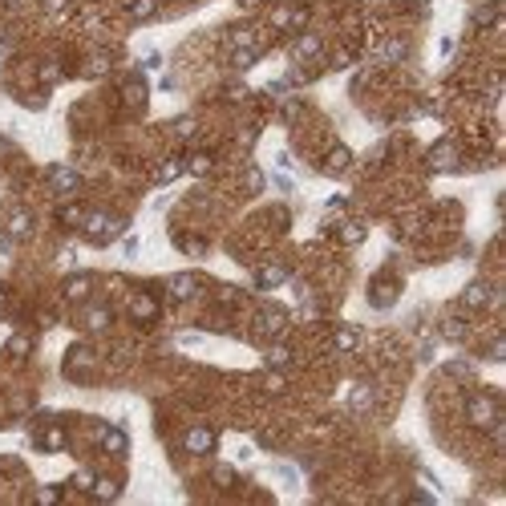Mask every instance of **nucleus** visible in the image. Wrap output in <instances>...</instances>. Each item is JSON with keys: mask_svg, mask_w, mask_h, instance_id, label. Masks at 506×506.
Wrapping results in <instances>:
<instances>
[{"mask_svg": "<svg viewBox=\"0 0 506 506\" xmlns=\"http://www.w3.org/2000/svg\"><path fill=\"white\" fill-rule=\"evenodd\" d=\"M81 219H86V207H73V203H65L61 211H57V223L69 231H81Z\"/></svg>", "mask_w": 506, "mask_h": 506, "instance_id": "nucleus-12", "label": "nucleus"}, {"mask_svg": "<svg viewBox=\"0 0 506 506\" xmlns=\"http://www.w3.org/2000/svg\"><path fill=\"white\" fill-rule=\"evenodd\" d=\"M130 316L138 324H154L158 320V300H154L150 292H134V296H130Z\"/></svg>", "mask_w": 506, "mask_h": 506, "instance_id": "nucleus-4", "label": "nucleus"}, {"mask_svg": "<svg viewBox=\"0 0 506 506\" xmlns=\"http://www.w3.org/2000/svg\"><path fill=\"white\" fill-rule=\"evenodd\" d=\"M470 421L482 425V429H490V425L498 421V405H494L490 397H474V401H470Z\"/></svg>", "mask_w": 506, "mask_h": 506, "instance_id": "nucleus-6", "label": "nucleus"}, {"mask_svg": "<svg viewBox=\"0 0 506 506\" xmlns=\"http://www.w3.org/2000/svg\"><path fill=\"white\" fill-rule=\"evenodd\" d=\"M429 162H433V166H454V150H450V146H433Z\"/></svg>", "mask_w": 506, "mask_h": 506, "instance_id": "nucleus-23", "label": "nucleus"}, {"mask_svg": "<svg viewBox=\"0 0 506 506\" xmlns=\"http://www.w3.org/2000/svg\"><path fill=\"white\" fill-rule=\"evenodd\" d=\"M41 4H45V12H61L65 8V0H41Z\"/></svg>", "mask_w": 506, "mask_h": 506, "instance_id": "nucleus-32", "label": "nucleus"}, {"mask_svg": "<svg viewBox=\"0 0 506 506\" xmlns=\"http://www.w3.org/2000/svg\"><path fill=\"white\" fill-rule=\"evenodd\" d=\"M126 12H130L134 21H150V16L158 12V0H126Z\"/></svg>", "mask_w": 506, "mask_h": 506, "instance_id": "nucleus-15", "label": "nucleus"}, {"mask_svg": "<svg viewBox=\"0 0 506 506\" xmlns=\"http://www.w3.org/2000/svg\"><path fill=\"white\" fill-rule=\"evenodd\" d=\"M33 231V215L29 211H12L8 215V239H25Z\"/></svg>", "mask_w": 506, "mask_h": 506, "instance_id": "nucleus-11", "label": "nucleus"}, {"mask_svg": "<svg viewBox=\"0 0 506 506\" xmlns=\"http://www.w3.org/2000/svg\"><path fill=\"white\" fill-rule=\"evenodd\" d=\"M183 162H186L190 175H207V170H211V154H190V158H183Z\"/></svg>", "mask_w": 506, "mask_h": 506, "instance_id": "nucleus-22", "label": "nucleus"}, {"mask_svg": "<svg viewBox=\"0 0 506 506\" xmlns=\"http://www.w3.org/2000/svg\"><path fill=\"white\" fill-rule=\"evenodd\" d=\"M166 288H170V296H175V300H190V296L199 292V276H190V272H183V276H170V283H166Z\"/></svg>", "mask_w": 506, "mask_h": 506, "instance_id": "nucleus-8", "label": "nucleus"}, {"mask_svg": "<svg viewBox=\"0 0 506 506\" xmlns=\"http://www.w3.org/2000/svg\"><path fill=\"white\" fill-rule=\"evenodd\" d=\"M215 482H219L223 490H231V486H235V470H231V466H215Z\"/></svg>", "mask_w": 506, "mask_h": 506, "instance_id": "nucleus-25", "label": "nucleus"}, {"mask_svg": "<svg viewBox=\"0 0 506 506\" xmlns=\"http://www.w3.org/2000/svg\"><path fill=\"white\" fill-rule=\"evenodd\" d=\"M97 442H101L105 454H126V433H122V429H110V425H105Z\"/></svg>", "mask_w": 506, "mask_h": 506, "instance_id": "nucleus-10", "label": "nucleus"}, {"mask_svg": "<svg viewBox=\"0 0 506 506\" xmlns=\"http://www.w3.org/2000/svg\"><path fill=\"white\" fill-rule=\"evenodd\" d=\"M93 478H97L93 470H77V474H73V486H77V490H93Z\"/></svg>", "mask_w": 506, "mask_h": 506, "instance_id": "nucleus-27", "label": "nucleus"}, {"mask_svg": "<svg viewBox=\"0 0 506 506\" xmlns=\"http://www.w3.org/2000/svg\"><path fill=\"white\" fill-rule=\"evenodd\" d=\"M340 239H344L349 247H357V243L365 239V223H344V227H340Z\"/></svg>", "mask_w": 506, "mask_h": 506, "instance_id": "nucleus-21", "label": "nucleus"}, {"mask_svg": "<svg viewBox=\"0 0 506 506\" xmlns=\"http://www.w3.org/2000/svg\"><path fill=\"white\" fill-rule=\"evenodd\" d=\"M336 344L340 349H357V328H340L336 332Z\"/></svg>", "mask_w": 506, "mask_h": 506, "instance_id": "nucleus-28", "label": "nucleus"}, {"mask_svg": "<svg viewBox=\"0 0 506 506\" xmlns=\"http://www.w3.org/2000/svg\"><path fill=\"white\" fill-rule=\"evenodd\" d=\"M61 292H65V300H77L81 304V300H90V292H93V276H86V272L81 276H69Z\"/></svg>", "mask_w": 506, "mask_h": 506, "instance_id": "nucleus-7", "label": "nucleus"}, {"mask_svg": "<svg viewBox=\"0 0 506 506\" xmlns=\"http://www.w3.org/2000/svg\"><path fill=\"white\" fill-rule=\"evenodd\" d=\"M122 231H126V219L122 215H110V211H86V219H81V235L90 243H110Z\"/></svg>", "mask_w": 506, "mask_h": 506, "instance_id": "nucleus-1", "label": "nucleus"}, {"mask_svg": "<svg viewBox=\"0 0 506 506\" xmlns=\"http://www.w3.org/2000/svg\"><path fill=\"white\" fill-rule=\"evenodd\" d=\"M486 300H490V288H486V283H470V288L461 292V304H466V308H486Z\"/></svg>", "mask_w": 506, "mask_h": 506, "instance_id": "nucleus-14", "label": "nucleus"}, {"mask_svg": "<svg viewBox=\"0 0 506 506\" xmlns=\"http://www.w3.org/2000/svg\"><path fill=\"white\" fill-rule=\"evenodd\" d=\"M118 490H122V482H114V478H93V498H101V503H105V498H118Z\"/></svg>", "mask_w": 506, "mask_h": 506, "instance_id": "nucleus-17", "label": "nucleus"}, {"mask_svg": "<svg viewBox=\"0 0 506 506\" xmlns=\"http://www.w3.org/2000/svg\"><path fill=\"white\" fill-rule=\"evenodd\" d=\"M349 162H353L349 146H332V150H328V158H324V170H328V175H340Z\"/></svg>", "mask_w": 506, "mask_h": 506, "instance_id": "nucleus-9", "label": "nucleus"}, {"mask_svg": "<svg viewBox=\"0 0 506 506\" xmlns=\"http://www.w3.org/2000/svg\"><path fill=\"white\" fill-rule=\"evenodd\" d=\"M243 4H260V0H243Z\"/></svg>", "mask_w": 506, "mask_h": 506, "instance_id": "nucleus-35", "label": "nucleus"}, {"mask_svg": "<svg viewBox=\"0 0 506 506\" xmlns=\"http://www.w3.org/2000/svg\"><path fill=\"white\" fill-rule=\"evenodd\" d=\"M81 186V175L73 166H49V190L53 194H73Z\"/></svg>", "mask_w": 506, "mask_h": 506, "instance_id": "nucleus-2", "label": "nucleus"}, {"mask_svg": "<svg viewBox=\"0 0 506 506\" xmlns=\"http://www.w3.org/2000/svg\"><path fill=\"white\" fill-rule=\"evenodd\" d=\"M288 361H292V353H288V349H283V344H279V349H268V365H288Z\"/></svg>", "mask_w": 506, "mask_h": 506, "instance_id": "nucleus-26", "label": "nucleus"}, {"mask_svg": "<svg viewBox=\"0 0 506 506\" xmlns=\"http://www.w3.org/2000/svg\"><path fill=\"white\" fill-rule=\"evenodd\" d=\"M183 450H186V454H211V450H215V429H207V425L186 429V433H183Z\"/></svg>", "mask_w": 506, "mask_h": 506, "instance_id": "nucleus-3", "label": "nucleus"}, {"mask_svg": "<svg viewBox=\"0 0 506 506\" xmlns=\"http://www.w3.org/2000/svg\"><path fill=\"white\" fill-rule=\"evenodd\" d=\"M260 328H264V332H279V328H283V312L264 308V312H260Z\"/></svg>", "mask_w": 506, "mask_h": 506, "instance_id": "nucleus-20", "label": "nucleus"}, {"mask_svg": "<svg viewBox=\"0 0 506 506\" xmlns=\"http://www.w3.org/2000/svg\"><path fill=\"white\" fill-rule=\"evenodd\" d=\"M110 320H114V316H110V308H101V304H93L90 312H86V328H90V332L110 328Z\"/></svg>", "mask_w": 506, "mask_h": 506, "instance_id": "nucleus-16", "label": "nucleus"}, {"mask_svg": "<svg viewBox=\"0 0 506 506\" xmlns=\"http://www.w3.org/2000/svg\"><path fill=\"white\" fill-rule=\"evenodd\" d=\"M175 134H183V138H190V134H194V122H190V118H183V122H175Z\"/></svg>", "mask_w": 506, "mask_h": 506, "instance_id": "nucleus-31", "label": "nucleus"}, {"mask_svg": "<svg viewBox=\"0 0 506 506\" xmlns=\"http://www.w3.org/2000/svg\"><path fill=\"white\" fill-rule=\"evenodd\" d=\"M65 446V433L61 429H49L45 438H41V450H61Z\"/></svg>", "mask_w": 506, "mask_h": 506, "instance_id": "nucleus-24", "label": "nucleus"}, {"mask_svg": "<svg viewBox=\"0 0 506 506\" xmlns=\"http://www.w3.org/2000/svg\"><path fill=\"white\" fill-rule=\"evenodd\" d=\"M183 170H186V162H183V158H166V162L158 166V183H175V179H179Z\"/></svg>", "mask_w": 506, "mask_h": 506, "instance_id": "nucleus-18", "label": "nucleus"}, {"mask_svg": "<svg viewBox=\"0 0 506 506\" xmlns=\"http://www.w3.org/2000/svg\"><path fill=\"white\" fill-rule=\"evenodd\" d=\"M320 53H324L320 37H300V41H296V61H316Z\"/></svg>", "mask_w": 506, "mask_h": 506, "instance_id": "nucleus-13", "label": "nucleus"}, {"mask_svg": "<svg viewBox=\"0 0 506 506\" xmlns=\"http://www.w3.org/2000/svg\"><path fill=\"white\" fill-rule=\"evenodd\" d=\"M25 353H29V340H25V336L8 340V357H25Z\"/></svg>", "mask_w": 506, "mask_h": 506, "instance_id": "nucleus-29", "label": "nucleus"}, {"mask_svg": "<svg viewBox=\"0 0 506 506\" xmlns=\"http://www.w3.org/2000/svg\"><path fill=\"white\" fill-rule=\"evenodd\" d=\"M397 292H401V283L393 276H381V279H372V288H368V300L377 304V308H389L393 300H397Z\"/></svg>", "mask_w": 506, "mask_h": 506, "instance_id": "nucleus-5", "label": "nucleus"}, {"mask_svg": "<svg viewBox=\"0 0 506 506\" xmlns=\"http://www.w3.org/2000/svg\"><path fill=\"white\" fill-rule=\"evenodd\" d=\"M37 498H41V503H57V498H61V486H41Z\"/></svg>", "mask_w": 506, "mask_h": 506, "instance_id": "nucleus-30", "label": "nucleus"}, {"mask_svg": "<svg viewBox=\"0 0 506 506\" xmlns=\"http://www.w3.org/2000/svg\"><path fill=\"white\" fill-rule=\"evenodd\" d=\"M8 154H12V146H8V142L0 138V158H8Z\"/></svg>", "mask_w": 506, "mask_h": 506, "instance_id": "nucleus-33", "label": "nucleus"}, {"mask_svg": "<svg viewBox=\"0 0 506 506\" xmlns=\"http://www.w3.org/2000/svg\"><path fill=\"white\" fill-rule=\"evenodd\" d=\"M4 296H8V292H4V283H0V308H4Z\"/></svg>", "mask_w": 506, "mask_h": 506, "instance_id": "nucleus-34", "label": "nucleus"}, {"mask_svg": "<svg viewBox=\"0 0 506 506\" xmlns=\"http://www.w3.org/2000/svg\"><path fill=\"white\" fill-rule=\"evenodd\" d=\"M283 279H288V272H283V268H264V272L255 276V283H260V288H279Z\"/></svg>", "mask_w": 506, "mask_h": 506, "instance_id": "nucleus-19", "label": "nucleus"}]
</instances>
